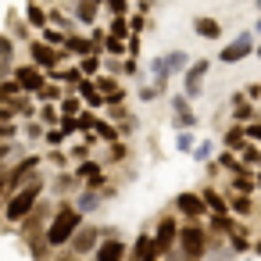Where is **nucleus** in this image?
I'll use <instances>...</instances> for the list:
<instances>
[{
    "mask_svg": "<svg viewBox=\"0 0 261 261\" xmlns=\"http://www.w3.org/2000/svg\"><path fill=\"white\" fill-rule=\"evenodd\" d=\"M83 218H86V215H83L72 200H58L54 218H50V225H47V232H43V240L50 243V250L68 247V243H72V236L83 229Z\"/></svg>",
    "mask_w": 261,
    "mask_h": 261,
    "instance_id": "1",
    "label": "nucleus"
},
{
    "mask_svg": "<svg viewBox=\"0 0 261 261\" xmlns=\"http://www.w3.org/2000/svg\"><path fill=\"white\" fill-rule=\"evenodd\" d=\"M43 190H47V179H43V175H33L22 190H15V193L4 200V218H8V222H22V218L40 204Z\"/></svg>",
    "mask_w": 261,
    "mask_h": 261,
    "instance_id": "2",
    "label": "nucleus"
},
{
    "mask_svg": "<svg viewBox=\"0 0 261 261\" xmlns=\"http://www.w3.org/2000/svg\"><path fill=\"white\" fill-rule=\"evenodd\" d=\"M207 243H211L207 225L186 222L179 229V254H182V261H207Z\"/></svg>",
    "mask_w": 261,
    "mask_h": 261,
    "instance_id": "3",
    "label": "nucleus"
},
{
    "mask_svg": "<svg viewBox=\"0 0 261 261\" xmlns=\"http://www.w3.org/2000/svg\"><path fill=\"white\" fill-rule=\"evenodd\" d=\"M179 218L175 215H161L158 218V225H154V247H158V254L165 257V254H172V247H179Z\"/></svg>",
    "mask_w": 261,
    "mask_h": 261,
    "instance_id": "4",
    "label": "nucleus"
},
{
    "mask_svg": "<svg viewBox=\"0 0 261 261\" xmlns=\"http://www.w3.org/2000/svg\"><path fill=\"white\" fill-rule=\"evenodd\" d=\"M50 218H54V215H50V207L40 200V204H36V207H33V211H29V215L18 222V229H22V236H25V240H40V236L47 232Z\"/></svg>",
    "mask_w": 261,
    "mask_h": 261,
    "instance_id": "5",
    "label": "nucleus"
},
{
    "mask_svg": "<svg viewBox=\"0 0 261 261\" xmlns=\"http://www.w3.org/2000/svg\"><path fill=\"white\" fill-rule=\"evenodd\" d=\"M29 58H33V65H40L43 72H54L65 58H68V50L61 47H50V43H43V40H36V43H29Z\"/></svg>",
    "mask_w": 261,
    "mask_h": 261,
    "instance_id": "6",
    "label": "nucleus"
},
{
    "mask_svg": "<svg viewBox=\"0 0 261 261\" xmlns=\"http://www.w3.org/2000/svg\"><path fill=\"white\" fill-rule=\"evenodd\" d=\"M250 54H254V36H250V33H240L236 40H229V43L222 47L218 61H222V65H240V61H247Z\"/></svg>",
    "mask_w": 261,
    "mask_h": 261,
    "instance_id": "7",
    "label": "nucleus"
},
{
    "mask_svg": "<svg viewBox=\"0 0 261 261\" xmlns=\"http://www.w3.org/2000/svg\"><path fill=\"white\" fill-rule=\"evenodd\" d=\"M100 240H104V229H97V225H83L75 236H72V254L75 257H86V254H93L97 247H100Z\"/></svg>",
    "mask_w": 261,
    "mask_h": 261,
    "instance_id": "8",
    "label": "nucleus"
},
{
    "mask_svg": "<svg viewBox=\"0 0 261 261\" xmlns=\"http://www.w3.org/2000/svg\"><path fill=\"white\" fill-rule=\"evenodd\" d=\"M15 79H18L22 93H29V97H36V93L47 86V75H43L40 65H18V68H15Z\"/></svg>",
    "mask_w": 261,
    "mask_h": 261,
    "instance_id": "9",
    "label": "nucleus"
},
{
    "mask_svg": "<svg viewBox=\"0 0 261 261\" xmlns=\"http://www.w3.org/2000/svg\"><path fill=\"white\" fill-rule=\"evenodd\" d=\"M172 204H175V211H179V215H186L190 222H200L204 215H211V211H207V204H204V197H200V193H193V190L179 193Z\"/></svg>",
    "mask_w": 261,
    "mask_h": 261,
    "instance_id": "10",
    "label": "nucleus"
},
{
    "mask_svg": "<svg viewBox=\"0 0 261 261\" xmlns=\"http://www.w3.org/2000/svg\"><path fill=\"white\" fill-rule=\"evenodd\" d=\"M93 261H129V247L118 240V232H111V236H104L100 247L93 250Z\"/></svg>",
    "mask_w": 261,
    "mask_h": 261,
    "instance_id": "11",
    "label": "nucleus"
},
{
    "mask_svg": "<svg viewBox=\"0 0 261 261\" xmlns=\"http://www.w3.org/2000/svg\"><path fill=\"white\" fill-rule=\"evenodd\" d=\"M75 179L83 186H90V190H104V165L93 161V158H86V161L75 165Z\"/></svg>",
    "mask_w": 261,
    "mask_h": 261,
    "instance_id": "12",
    "label": "nucleus"
},
{
    "mask_svg": "<svg viewBox=\"0 0 261 261\" xmlns=\"http://www.w3.org/2000/svg\"><path fill=\"white\" fill-rule=\"evenodd\" d=\"M207 68H211V61H193L190 68H186V79H182V93L193 100V97H200V86H204V75H207Z\"/></svg>",
    "mask_w": 261,
    "mask_h": 261,
    "instance_id": "13",
    "label": "nucleus"
},
{
    "mask_svg": "<svg viewBox=\"0 0 261 261\" xmlns=\"http://www.w3.org/2000/svg\"><path fill=\"white\" fill-rule=\"evenodd\" d=\"M93 83H97V90L104 93L108 108H115V104H122V100H125V90L118 86V79H115V75H97Z\"/></svg>",
    "mask_w": 261,
    "mask_h": 261,
    "instance_id": "14",
    "label": "nucleus"
},
{
    "mask_svg": "<svg viewBox=\"0 0 261 261\" xmlns=\"http://www.w3.org/2000/svg\"><path fill=\"white\" fill-rule=\"evenodd\" d=\"M104 197H108L104 190H90V186H79V193H75V200H72V204H75V207H79L83 215H93V211L100 207V200H104Z\"/></svg>",
    "mask_w": 261,
    "mask_h": 261,
    "instance_id": "15",
    "label": "nucleus"
},
{
    "mask_svg": "<svg viewBox=\"0 0 261 261\" xmlns=\"http://www.w3.org/2000/svg\"><path fill=\"white\" fill-rule=\"evenodd\" d=\"M254 118H257V108L247 104V93H236V97H232V122H236V125H247V122H254Z\"/></svg>",
    "mask_w": 261,
    "mask_h": 261,
    "instance_id": "16",
    "label": "nucleus"
},
{
    "mask_svg": "<svg viewBox=\"0 0 261 261\" xmlns=\"http://www.w3.org/2000/svg\"><path fill=\"white\" fill-rule=\"evenodd\" d=\"M236 229H240L236 215H207V232H211V236H229V232H236Z\"/></svg>",
    "mask_w": 261,
    "mask_h": 261,
    "instance_id": "17",
    "label": "nucleus"
},
{
    "mask_svg": "<svg viewBox=\"0 0 261 261\" xmlns=\"http://www.w3.org/2000/svg\"><path fill=\"white\" fill-rule=\"evenodd\" d=\"M65 50H68V58H86V54H97L93 40H90V36H79V33H68Z\"/></svg>",
    "mask_w": 261,
    "mask_h": 261,
    "instance_id": "18",
    "label": "nucleus"
},
{
    "mask_svg": "<svg viewBox=\"0 0 261 261\" xmlns=\"http://www.w3.org/2000/svg\"><path fill=\"white\" fill-rule=\"evenodd\" d=\"M75 93L86 100V108H104V104H108V100H104V93L97 90V83H93V79H86V75H83V83L75 86Z\"/></svg>",
    "mask_w": 261,
    "mask_h": 261,
    "instance_id": "19",
    "label": "nucleus"
},
{
    "mask_svg": "<svg viewBox=\"0 0 261 261\" xmlns=\"http://www.w3.org/2000/svg\"><path fill=\"white\" fill-rule=\"evenodd\" d=\"M229 215L250 218L254 215V193H229Z\"/></svg>",
    "mask_w": 261,
    "mask_h": 261,
    "instance_id": "20",
    "label": "nucleus"
},
{
    "mask_svg": "<svg viewBox=\"0 0 261 261\" xmlns=\"http://www.w3.org/2000/svg\"><path fill=\"white\" fill-rule=\"evenodd\" d=\"M215 161H218V168L229 172V175H247V172H254V168H247V165L240 161V154H232V150H222Z\"/></svg>",
    "mask_w": 261,
    "mask_h": 261,
    "instance_id": "21",
    "label": "nucleus"
},
{
    "mask_svg": "<svg viewBox=\"0 0 261 261\" xmlns=\"http://www.w3.org/2000/svg\"><path fill=\"white\" fill-rule=\"evenodd\" d=\"M222 143H225V150H232V154H240V150H243V147H247L250 140H247V133H243V125H236V122H232V125L225 129V136H222Z\"/></svg>",
    "mask_w": 261,
    "mask_h": 261,
    "instance_id": "22",
    "label": "nucleus"
},
{
    "mask_svg": "<svg viewBox=\"0 0 261 261\" xmlns=\"http://www.w3.org/2000/svg\"><path fill=\"white\" fill-rule=\"evenodd\" d=\"M200 197H204V204H207V211H211V215H229V197H222L218 190L204 186V190H200Z\"/></svg>",
    "mask_w": 261,
    "mask_h": 261,
    "instance_id": "23",
    "label": "nucleus"
},
{
    "mask_svg": "<svg viewBox=\"0 0 261 261\" xmlns=\"http://www.w3.org/2000/svg\"><path fill=\"white\" fill-rule=\"evenodd\" d=\"M11 68H15V43L8 36H0V83L8 79Z\"/></svg>",
    "mask_w": 261,
    "mask_h": 261,
    "instance_id": "24",
    "label": "nucleus"
},
{
    "mask_svg": "<svg viewBox=\"0 0 261 261\" xmlns=\"http://www.w3.org/2000/svg\"><path fill=\"white\" fill-rule=\"evenodd\" d=\"M257 190V172H247V175H232L229 179V193H254Z\"/></svg>",
    "mask_w": 261,
    "mask_h": 261,
    "instance_id": "25",
    "label": "nucleus"
},
{
    "mask_svg": "<svg viewBox=\"0 0 261 261\" xmlns=\"http://www.w3.org/2000/svg\"><path fill=\"white\" fill-rule=\"evenodd\" d=\"M193 33L204 36V40H218V36H222V25H218L215 18H197V22H193Z\"/></svg>",
    "mask_w": 261,
    "mask_h": 261,
    "instance_id": "26",
    "label": "nucleus"
},
{
    "mask_svg": "<svg viewBox=\"0 0 261 261\" xmlns=\"http://www.w3.org/2000/svg\"><path fill=\"white\" fill-rule=\"evenodd\" d=\"M165 68H168V75L186 72V68H190V54H186V50H172V54H165Z\"/></svg>",
    "mask_w": 261,
    "mask_h": 261,
    "instance_id": "27",
    "label": "nucleus"
},
{
    "mask_svg": "<svg viewBox=\"0 0 261 261\" xmlns=\"http://www.w3.org/2000/svg\"><path fill=\"white\" fill-rule=\"evenodd\" d=\"M97 0H79L75 4V22H83V25H93V18H97Z\"/></svg>",
    "mask_w": 261,
    "mask_h": 261,
    "instance_id": "28",
    "label": "nucleus"
},
{
    "mask_svg": "<svg viewBox=\"0 0 261 261\" xmlns=\"http://www.w3.org/2000/svg\"><path fill=\"white\" fill-rule=\"evenodd\" d=\"M58 108H61L65 118H75V115H83V97H79V93H65V100H61Z\"/></svg>",
    "mask_w": 261,
    "mask_h": 261,
    "instance_id": "29",
    "label": "nucleus"
},
{
    "mask_svg": "<svg viewBox=\"0 0 261 261\" xmlns=\"http://www.w3.org/2000/svg\"><path fill=\"white\" fill-rule=\"evenodd\" d=\"M93 133H97V140H104V143H115V140H118V125L108 122V118H97Z\"/></svg>",
    "mask_w": 261,
    "mask_h": 261,
    "instance_id": "30",
    "label": "nucleus"
},
{
    "mask_svg": "<svg viewBox=\"0 0 261 261\" xmlns=\"http://www.w3.org/2000/svg\"><path fill=\"white\" fill-rule=\"evenodd\" d=\"M36 118H40L47 129H54V125H61V108H58V104H43Z\"/></svg>",
    "mask_w": 261,
    "mask_h": 261,
    "instance_id": "31",
    "label": "nucleus"
},
{
    "mask_svg": "<svg viewBox=\"0 0 261 261\" xmlns=\"http://www.w3.org/2000/svg\"><path fill=\"white\" fill-rule=\"evenodd\" d=\"M108 36H115V40H129V36H133V29H129V18L115 15V18H111V29H108Z\"/></svg>",
    "mask_w": 261,
    "mask_h": 261,
    "instance_id": "32",
    "label": "nucleus"
},
{
    "mask_svg": "<svg viewBox=\"0 0 261 261\" xmlns=\"http://www.w3.org/2000/svg\"><path fill=\"white\" fill-rule=\"evenodd\" d=\"M79 72H83L86 79H97V75H100V58H97V54L79 58Z\"/></svg>",
    "mask_w": 261,
    "mask_h": 261,
    "instance_id": "33",
    "label": "nucleus"
},
{
    "mask_svg": "<svg viewBox=\"0 0 261 261\" xmlns=\"http://www.w3.org/2000/svg\"><path fill=\"white\" fill-rule=\"evenodd\" d=\"M36 100H43V104H61V100H65V90L54 86V83H47V86L36 93Z\"/></svg>",
    "mask_w": 261,
    "mask_h": 261,
    "instance_id": "34",
    "label": "nucleus"
},
{
    "mask_svg": "<svg viewBox=\"0 0 261 261\" xmlns=\"http://www.w3.org/2000/svg\"><path fill=\"white\" fill-rule=\"evenodd\" d=\"M15 97H22V86H18V79H4V83H0V104H11Z\"/></svg>",
    "mask_w": 261,
    "mask_h": 261,
    "instance_id": "35",
    "label": "nucleus"
},
{
    "mask_svg": "<svg viewBox=\"0 0 261 261\" xmlns=\"http://www.w3.org/2000/svg\"><path fill=\"white\" fill-rule=\"evenodd\" d=\"M243 232H247V229H243V225H240V229H236V232H229V236H225V240H229V250H232V254H243V250H247V247H250V240H247V236H243Z\"/></svg>",
    "mask_w": 261,
    "mask_h": 261,
    "instance_id": "36",
    "label": "nucleus"
},
{
    "mask_svg": "<svg viewBox=\"0 0 261 261\" xmlns=\"http://www.w3.org/2000/svg\"><path fill=\"white\" fill-rule=\"evenodd\" d=\"M240 161H243L247 168H254V172H257V168H261V150H257L254 143H247V147L240 150Z\"/></svg>",
    "mask_w": 261,
    "mask_h": 261,
    "instance_id": "37",
    "label": "nucleus"
},
{
    "mask_svg": "<svg viewBox=\"0 0 261 261\" xmlns=\"http://www.w3.org/2000/svg\"><path fill=\"white\" fill-rule=\"evenodd\" d=\"M25 18H29V22H33L36 29H47V25H50L47 11H43V8H36V4H29V8H25Z\"/></svg>",
    "mask_w": 261,
    "mask_h": 261,
    "instance_id": "38",
    "label": "nucleus"
},
{
    "mask_svg": "<svg viewBox=\"0 0 261 261\" xmlns=\"http://www.w3.org/2000/svg\"><path fill=\"white\" fill-rule=\"evenodd\" d=\"M40 33H43V43H50V47H58V50L68 43V33H58L54 25H47V29H40Z\"/></svg>",
    "mask_w": 261,
    "mask_h": 261,
    "instance_id": "39",
    "label": "nucleus"
},
{
    "mask_svg": "<svg viewBox=\"0 0 261 261\" xmlns=\"http://www.w3.org/2000/svg\"><path fill=\"white\" fill-rule=\"evenodd\" d=\"M108 147H111V150H108V161H111V165H118V161L129 158V147H125L122 140H115V143H108Z\"/></svg>",
    "mask_w": 261,
    "mask_h": 261,
    "instance_id": "40",
    "label": "nucleus"
},
{
    "mask_svg": "<svg viewBox=\"0 0 261 261\" xmlns=\"http://www.w3.org/2000/svg\"><path fill=\"white\" fill-rule=\"evenodd\" d=\"M172 125H175L179 133H186V129H193V125H197V115H193V111H186V115H175V118H172Z\"/></svg>",
    "mask_w": 261,
    "mask_h": 261,
    "instance_id": "41",
    "label": "nucleus"
},
{
    "mask_svg": "<svg viewBox=\"0 0 261 261\" xmlns=\"http://www.w3.org/2000/svg\"><path fill=\"white\" fill-rule=\"evenodd\" d=\"M190 154H193L197 161H211V158H215V143H207V140H204V143H197Z\"/></svg>",
    "mask_w": 261,
    "mask_h": 261,
    "instance_id": "42",
    "label": "nucleus"
},
{
    "mask_svg": "<svg viewBox=\"0 0 261 261\" xmlns=\"http://www.w3.org/2000/svg\"><path fill=\"white\" fill-rule=\"evenodd\" d=\"M104 50L118 58V54H125V50H129V43H125V40H115V36H108V40H104Z\"/></svg>",
    "mask_w": 261,
    "mask_h": 261,
    "instance_id": "43",
    "label": "nucleus"
},
{
    "mask_svg": "<svg viewBox=\"0 0 261 261\" xmlns=\"http://www.w3.org/2000/svg\"><path fill=\"white\" fill-rule=\"evenodd\" d=\"M243 133H247V140H250V143H261V118H257V122H247V125H243Z\"/></svg>",
    "mask_w": 261,
    "mask_h": 261,
    "instance_id": "44",
    "label": "nucleus"
},
{
    "mask_svg": "<svg viewBox=\"0 0 261 261\" xmlns=\"http://www.w3.org/2000/svg\"><path fill=\"white\" fill-rule=\"evenodd\" d=\"M15 136H18V125H15V122L0 125V143H15Z\"/></svg>",
    "mask_w": 261,
    "mask_h": 261,
    "instance_id": "45",
    "label": "nucleus"
},
{
    "mask_svg": "<svg viewBox=\"0 0 261 261\" xmlns=\"http://www.w3.org/2000/svg\"><path fill=\"white\" fill-rule=\"evenodd\" d=\"M65 136H68L65 129H47V136H43V140H47L50 147H61V143H65Z\"/></svg>",
    "mask_w": 261,
    "mask_h": 261,
    "instance_id": "46",
    "label": "nucleus"
},
{
    "mask_svg": "<svg viewBox=\"0 0 261 261\" xmlns=\"http://www.w3.org/2000/svg\"><path fill=\"white\" fill-rule=\"evenodd\" d=\"M104 4H108L111 15H122V18H125V11H129V0H104Z\"/></svg>",
    "mask_w": 261,
    "mask_h": 261,
    "instance_id": "47",
    "label": "nucleus"
},
{
    "mask_svg": "<svg viewBox=\"0 0 261 261\" xmlns=\"http://www.w3.org/2000/svg\"><path fill=\"white\" fill-rule=\"evenodd\" d=\"M172 111H175V115H186V111H190V97H186V93H182V97H172Z\"/></svg>",
    "mask_w": 261,
    "mask_h": 261,
    "instance_id": "48",
    "label": "nucleus"
},
{
    "mask_svg": "<svg viewBox=\"0 0 261 261\" xmlns=\"http://www.w3.org/2000/svg\"><path fill=\"white\" fill-rule=\"evenodd\" d=\"M18 115H15V108L11 104H0V125H8V122H15Z\"/></svg>",
    "mask_w": 261,
    "mask_h": 261,
    "instance_id": "49",
    "label": "nucleus"
},
{
    "mask_svg": "<svg viewBox=\"0 0 261 261\" xmlns=\"http://www.w3.org/2000/svg\"><path fill=\"white\" fill-rule=\"evenodd\" d=\"M175 147H179V150H193V136H190V129H186V133H179Z\"/></svg>",
    "mask_w": 261,
    "mask_h": 261,
    "instance_id": "50",
    "label": "nucleus"
},
{
    "mask_svg": "<svg viewBox=\"0 0 261 261\" xmlns=\"http://www.w3.org/2000/svg\"><path fill=\"white\" fill-rule=\"evenodd\" d=\"M72 158H75V161H86V158H90V143L83 140L79 147H72Z\"/></svg>",
    "mask_w": 261,
    "mask_h": 261,
    "instance_id": "51",
    "label": "nucleus"
},
{
    "mask_svg": "<svg viewBox=\"0 0 261 261\" xmlns=\"http://www.w3.org/2000/svg\"><path fill=\"white\" fill-rule=\"evenodd\" d=\"M158 93H161V86H143V90H140V100H154Z\"/></svg>",
    "mask_w": 261,
    "mask_h": 261,
    "instance_id": "52",
    "label": "nucleus"
},
{
    "mask_svg": "<svg viewBox=\"0 0 261 261\" xmlns=\"http://www.w3.org/2000/svg\"><path fill=\"white\" fill-rule=\"evenodd\" d=\"M143 25H147L143 15H133V18H129V29H133V33H143Z\"/></svg>",
    "mask_w": 261,
    "mask_h": 261,
    "instance_id": "53",
    "label": "nucleus"
},
{
    "mask_svg": "<svg viewBox=\"0 0 261 261\" xmlns=\"http://www.w3.org/2000/svg\"><path fill=\"white\" fill-rule=\"evenodd\" d=\"M247 100H261V83H250L247 86Z\"/></svg>",
    "mask_w": 261,
    "mask_h": 261,
    "instance_id": "54",
    "label": "nucleus"
},
{
    "mask_svg": "<svg viewBox=\"0 0 261 261\" xmlns=\"http://www.w3.org/2000/svg\"><path fill=\"white\" fill-rule=\"evenodd\" d=\"M11 154H15V143H0V165H4Z\"/></svg>",
    "mask_w": 261,
    "mask_h": 261,
    "instance_id": "55",
    "label": "nucleus"
},
{
    "mask_svg": "<svg viewBox=\"0 0 261 261\" xmlns=\"http://www.w3.org/2000/svg\"><path fill=\"white\" fill-rule=\"evenodd\" d=\"M122 72H125V75H136V58H125V65H122Z\"/></svg>",
    "mask_w": 261,
    "mask_h": 261,
    "instance_id": "56",
    "label": "nucleus"
},
{
    "mask_svg": "<svg viewBox=\"0 0 261 261\" xmlns=\"http://www.w3.org/2000/svg\"><path fill=\"white\" fill-rule=\"evenodd\" d=\"M40 133H43V129H40V125H36V122H29V125H25V136H29V140H36V136H40Z\"/></svg>",
    "mask_w": 261,
    "mask_h": 261,
    "instance_id": "57",
    "label": "nucleus"
},
{
    "mask_svg": "<svg viewBox=\"0 0 261 261\" xmlns=\"http://www.w3.org/2000/svg\"><path fill=\"white\" fill-rule=\"evenodd\" d=\"M254 254H257V257H261V236H257V240H254Z\"/></svg>",
    "mask_w": 261,
    "mask_h": 261,
    "instance_id": "58",
    "label": "nucleus"
},
{
    "mask_svg": "<svg viewBox=\"0 0 261 261\" xmlns=\"http://www.w3.org/2000/svg\"><path fill=\"white\" fill-rule=\"evenodd\" d=\"M254 33H261V18H257V25H254Z\"/></svg>",
    "mask_w": 261,
    "mask_h": 261,
    "instance_id": "59",
    "label": "nucleus"
},
{
    "mask_svg": "<svg viewBox=\"0 0 261 261\" xmlns=\"http://www.w3.org/2000/svg\"><path fill=\"white\" fill-rule=\"evenodd\" d=\"M254 4H257V11H261V0H254Z\"/></svg>",
    "mask_w": 261,
    "mask_h": 261,
    "instance_id": "60",
    "label": "nucleus"
},
{
    "mask_svg": "<svg viewBox=\"0 0 261 261\" xmlns=\"http://www.w3.org/2000/svg\"><path fill=\"white\" fill-rule=\"evenodd\" d=\"M257 58H261V47H257Z\"/></svg>",
    "mask_w": 261,
    "mask_h": 261,
    "instance_id": "61",
    "label": "nucleus"
},
{
    "mask_svg": "<svg viewBox=\"0 0 261 261\" xmlns=\"http://www.w3.org/2000/svg\"><path fill=\"white\" fill-rule=\"evenodd\" d=\"M257 118H261V111H257Z\"/></svg>",
    "mask_w": 261,
    "mask_h": 261,
    "instance_id": "62",
    "label": "nucleus"
},
{
    "mask_svg": "<svg viewBox=\"0 0 261 261\" xmlns=\"http://www.w3.org/2000/svg\"><path fill=\"white\" fill-rule=\"evenodd\" d=\"M129 261H133V257H129Z\"/></svg>",
    "mask_w": 261,
    "mask_h": 261,
    "instance_id": "63",
    "label": "nucleus"
}]
</instances>
